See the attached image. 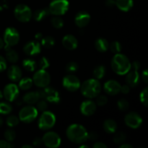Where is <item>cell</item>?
Returning <instances> with one entry per match:
<instances>
[{
	"label": "cell",
	"mask_w": 148,
	"mask_h": 148,
	"mask_svg": "<svg viewBox=\"0 0 148 148\" xmlns=\"http://www.w3.org/2000/svg\"><path fill=\"white\" fill-rule=\"evenodd\" d=\"M68 140L75 144L80 145L88 140V131L82 125L72 124L67 127L66 131Z\"/></svg>",
	"instance_id": "obj_1"
},
{
	"label": "cell",
	"mask_w": 148,
	"mask_h": 148,
	"mask_svg": "<svg viewBox=\"0 0 148 148\" xmlns=\"http://www.w3.org/2000/svg\"><path fill=\"white\" fill-rule=\"evenodd\" d=\"M112 70L118 75H125L131 69V62L126 55L116 53L111 62Z\"/></svg>",
	"instance_id": "obj_2"
},
{
	"label": "cell",
	"mask_w": 148,
	"mask_h": 148,
	"mask_svg": "<svg viewBox=\"0 0 148 148\" xmlns=\"http://www.w3.org/2000/svg\"><path fill=\"white\" fill-rule=\"evenodd\" d=\"M79 89L83 96L88 99H92L96 98L101 93V82L95 78L88 79L81 84Z\"/></svg>",
	"instance_id": "obj_3"
},
{
	"label": "cell",
	"mask_w": 148,
	"mask_h": 148,
	"mask_svg": "<svg viewBox=\"0 0 148 148\" xmlns=\"http://www.w3.org/2000/svg\"><path fill=\"white\" fill-rule=\"evenodd\" d=\"M20 36L18 30L12 27H8L5 29L3 40L4 42V49L6 51L15 46L20 41Z\"/></svg>",
	"instance_id": "obj_4"
},
{
	"label": "cell",
	"mask_w": 148,
	"mask_h": 148,
	"mask_svg": "<svg viewBox=\"0 0 148 148\" xmlns=\"http://www.w3.org/2000/svg\"><path fill=\"white\" fill-rule=\"evenodd\" d=\"M56 116L49 111H44L40 116L38 119V127L43 131H48L53 128L56 124Z\"/></svg>",
	"instance_id": "obj_5"
},
{
	"label": "cell",
	"mask_w": 148,
	"mask_h": 148,
	"mask_svg": "<svg viewBox=\"0 0 148 148\" xmlns=\"http://www.w3.org/2000/svg\"><path fill=\"white\" fill-rule=\"evenodd\" d=\"M40 99H44L51 103H58L60 101V95L57 90L52 87L47 86L41 90H38Z\"/></svg>",
	"instance_id": "obj_6"
},
{
	"label": "cell",
	"mask_w": 148,
	"mask_h": 148,
	"mask_svg": "<svg viewBox=\"0 0 148 148\" xmlns=\"http://www.w3.org/2000/svg\"><path fill=\"white\" fill-rule=\"evenodd\" d=\"M69 7L68 0H52L48 8L51 14L60 16L64 14L68 11Z\"/></svg>",
	"instance_id": "obj_7"
},
{
	"label": "cell",
	"mask_w": 148,
	"mask_h": 148,
	"mask_svg": "<svg viewBox=\"0 0 148 148\" xmlns=\"http://www.w3.org/2000/svg\"><path fill=\"white\" fill-rule=\"evenodd\" d=\"M38 111L33 105H28L23 107L19 112V119L25 124L31 123L37 118Z\"/></svg>",
	"instance_id": "obj_8"
},
{
	"label": "cell",
	"mask_w": 148,
	"mask_h": 148,
	"mask_svg": "<svg viewBox=\"0 0 148 148\" xmlns=\"http://www.w3.org/2000/svg\"><path fill=\"white\" fill-rule=\"evenodd\" d=\"M31 10L27 5L24 4H17L14 10V15L18 21L21 23H27L32 18Z\"/></svg>",
	"instance_id": "obj_9"
},
{
	"label": "cell",
	"mask_w": 148,
	"mask_h": 148,
	"mask_svg": "<svg viewBox=\"0 0 148 148\" xmlns=\"http://www.w3.org/2000/svg\"><path fill=\"white\" fill-rule=\"evenodd\" d=\"M32 79L36 86L40 88H44L49 86L50 84L51 75L46 69H40L35 72Z\"/></svg>",
	"instance_id": "obj_10"
},
{
	"label": "cell",
	"mask_w": 148,
	"mask_h": 148,
	"mask_svg": "<svg viewBox=\"0 0 148 148\" xmlns=\"http://www.w3.org/2000/svg\"><path fill=\"white\" fill-rule=\"evenodd\" d=\"M43 143L49 148H57L61 145L62 140L59 134L55 132L49 131L44 134L42 137Z\"/></svg>",
	"instance_id": "obj_11"
},
{
	"label": "cell",
	"mask_w": 148,
	"mask_h": 148,
	"mask_svg": "<svg viewBox=\"0 0 148 148\" xmlns=\"http://www.w3.org/2000/svg\"><path fill=\"white\" fill-rule=\"evenodd\" d=\"M63 87L69 92H75L80 88V81L79 78L73 74H68L64 77L62 80Z\"/></svg>",
	"instance_id": "obj_12"
},
{
	"label": "cell",
	"mask_w": 148,
	"mask_h": 148,
	"mask_svg": "<svg viewBox=\"0 0 148 148\" xmlns=\"http://www.w3.org/2000/svg\"><path fill=\"white\" fill-rule=\"evenodd\" d=\"M124 122L128 127L135 130L141 126L143 123V118L138 113L132 111L125 116Z\"/></svg>",
	"instance_id": "obj_13"
},
{
	"label": "cell",
	"mask_w": 148,
	"mask_h": 148,
	"mask_svg": "<svg viewBox=\"0 0 148 148\" xmlns=\"http://www.w3.org/2000/svg\"><path fill=\"white\" fill-rule=\"evenodd\" d=\"M3 97L8 102H13L19 95V88L14 83H10L5 85L3 90Z\"/></svg>",
	"instance_id": "obj_14"
},
{
	"label": "cell",
	"mask_w": 148,
	"mask_h": 148,
	"mask_svg": "<svg viewBox=\"0 0 148 148\" xmlns=\"http://www.w3.org/2000/svg\"><path fill=\"white\" fill-rule=\"evenodd\" d=\"M80 112L85 116H90L93 115L97 109V104L91 99L84 101L80 105Z\"/></svg>",
	"instance_id": "obj_15"
},
{
	"label": "cell",
	"mask_w": 148,
	"mask_h": 148,
	"mask_svg": "<svg viewBox=\"0 0 148 148\" xmlns=\"http://www.w3.org/2000/svg\"><path fill=\"white\" fill-rule=\"evenodd\" d=\"M41 51V44L37 40H30L23 46V51L27 56H36Z\"/></svg>",
	"instance_id": "obj_16"
},
{
	"label": "cell",
	"mask_w": 148,
	"mask_h": 148,
	"mask_svg": "<svg viewBox=\"0 0 148 148\" xmlns=\"http://www.w3.org/2000/svg\"><path fill=\"white\" fill-rule=\"evenodd\" d=\"M103 90L106 93L109 95H118L121 91V85L116 80L110 79L105 82L103 85Z\"/></svg>",
	"instance_id": "obj_17"
},
{
	"label": "cell",
	"mask_w": 148,
	"mask_h": 148,
	"mask_svg": "<svg viewBox=\"0 0 148 148\" xmlns=\"http://www.w3.org/2000/svg\"><path fill=\"white\" fill-rule=\"evenodd\" d=\"M90 15L86 11H80L77 13L75 17V23L77 27H84L89 24Z\"/></svg>",
	"instance_id": "obj_18"
},
{
	"label": "cell",
	"mask_w": 148,
	"mask_h": 148,
	"mask_svg": "<svg viewBox=\"0 0 148 148\" xmlns=\"http://www.w3.org/2000/svg\"><path fill=\"white\" fill-rule=\"evenodd\" d=\"M7 77L12 82H17L22 78V70L18 66L13 64L7 69Z\"/></svg>",
	"instance_id": "obj_19"
},
{
	"label": "cell",
	"mask_w": 148,
	"mask_h": 148,
	"mask_svg": "<svg viewBox=\"0 0 148 148\" xmlns=\"http://www.w3.org/2000/svg\"><path fill=\"white\" fill-rule=\"evenodd\" d=\"M62 45L66 49L69 51L75 50L78 46V40L73 35H66L62 38Z\"/></svg>",
	"instance_id": "obj_20"
},
{
	"label": "cell",
	"mask_w": 148,
	"mask_h": 148,
	"mask_svg": "<svg viewBox=\"0 0 148 148\" xmlns=\"http://www.w3.org/2000/svg\"><path fill=\"white\" fill-rule=\"evenodd\" d=\"M126 83L128 85L130 88H134L137 86L140 82V75L138 71L132 70L130 69L127 74H126Z\"/></svg>",
	"instance_id": "obj_21"
},
{
	"label": "cell",
	"mask_w": 148,
	"mask_h": 148,
	"mask_svg": "<svg viewBox=\"0 0 148 148\" xmlns=\"http://www.w3.org/2000/svg\"><path fill=\"white\" fill-rule=\"evenodd\" d=\"M40 99V96L38 91H31L24 95L23 97V101L27 105H34Z\"/></svg>",
	"instance_id": "obj_22"
},
{
	"label": "cell",
	"mask_w": 148,
	"mask_h": 148,
	"mask_svg": "<svg viewBox=\"0 0 148 148\" xmlns=\"http://www.w3.org/2000/svg\"><path fill=\"white\" fill-rule=\"evenodd\" d=\"M50 14L49 8H40L36 10L32 14V17L36 22H40L44 20L46 17Z\"/></svg>",
	"instance_id": "obj_23"
},
{
	"label": "cell",
	"mask_w": 148,
	"mask_h": 148,
	"mask_svg": "<svg viewBox=\"0 0 148 148\" xmlns=\"http://www.w3.org/2000/svg\"><path fill=\"white\" fill-rule=\"evenodd\" d=\"M116 6L122 12H129L134 5L133 0H115Z\"/></svg>",
	"instance_id": "obj_24"
},
{
	"label": "cell",
	"mask_w": 148,
	"mask_h": 148,
	"mask_svg": "<svg viewBox=\"0 0 148 148\" xmlns=\"http://www.w3.org/2000/svg\"><path fill=\"white\" fill-rule=\"evenodd\" d=\"M95 47L98 51L103 53L108 49L109 43H108V40L104 38H98L95 41Z\"/></svg>",
	"instance_id": "obj_25"
},
{
	"label": "cell",
	"mask_w": 148,
	"mask_h": 148,
	"mask_svg": "<svg viewBox=\"0 0 148 148\" xmlns=\"http://www.w3.org/2000/svg\"><path fill=\"white\" fill-rule=\"evenodd\" d=\"M103 127L104 131L108 134H113V133L116 132L117 127H118L116 122L111 119H108L105 120Z\"/></svg>",
	"instance_id": "obj_26"
},
{
	"label": "cell",
	"mask_w": 148,
	"mask_h": 148,
	"mask_svg": "<svg viewBox=\"0 0 148 148\" xmlns=\"http://www.w3.org/2000/svg\"><path fill=\"white\" fill-rule=\"evenodd\" d=\"M18 88L22 90H28L33 86V79L30 77H23L21 78L18 81Z\"/></svg>",
	"instance_id": "obj_27"
},
{
	"label": "cell",
	"mask_w": 148,
	"mask_h": 148,
	"mask_svg": "<svg viewBox=\"0 0 148 148\" xmlns=\"http://www.w3.org/2000/svg\"><path fill=\"white\" fill-rule=\"evenodd\" d=\"M6 60L12 64H15L19 60V55L17 51L13 49H8L6 51Z\"/></svg>",
	"instance_id": "obj_28"
},
{
	"label": "cell",
	"mask_w": 148,
	"mask_h": 148,
	"mask_svg": "<svg viewBox=\"0 0 148 148\" xmlns=\"http://www.w3.org/2000/svg\"><path fill=\"white\" fill-rule=\"evenodd\" d=\"M37 63L32 59H25L23 61V66L28 72H34L37 68Z\"/></svg>",
	"instance_id": "obj_29"
},
{
	"label": "cell",
	"mask_w": 148,
	"mask_h": 148,
	"mask_svg": "<svg viewBox=\"0 0 148 148\" xmlns=\"http://www.w3.org/2000/svg\"><path fill=\"white\" fill-rule=\"evenodd\" d=\"M106 74V68L103 65H98L94 68L92 71V75H93L94 78L97 79H102Z\"/></svg>",
	"instance_id": "obj_30"
},
{
	"label": "cell",
	"mask_w": 148,
	"mask_h": 148,
	"mask_svg": "<svg viewBox=\"0 0 148 148\" xmlns=\"http://www.w3.org/2000/svg\"><path fill=\"white\" fill-rule=\"evenodd\" d=\"M12 111V106L8 101L0 102V114L8 115Z\"/></svg>",
	"instance_id": "obj_31"
},
{
	"label": "cell",
	"mask_w": 148,
	"mask_h": 148,
	"mask_svg": "<svg viewBox=\"0 0 148 148\" xmlns=\"http://www.w3.org/2000/svg\"><path fill=\"white\" fill-rule=\"evenodd\" d=\"M41 46L46 49H51L55 45V39L52 36H45L41 39Z\"/></svg>",
	"instance_id": "obj_32"
},
{
	"label": "cell",
	"mask_w": 148,
	"mask_h": 148,
	"mask_svg": "<svg viewBox=\"0 0 148 148\" xmlns=\"http://www.w3.org/2000/svg\"><path fill=\"white\" fill-rule=\"evenodd\" d=\"M51 23L52 26L56 29H61L64 26V20L60 16H53L51 19Z\"/></svg>",
	"instance_id": "obj_33"
},
{
	"label": "cell",
	"mask_w": 148,
	"mask_h": 148,
	"mask_svg": "<svg viewBox=\"0 0 148 148\" xmlns=\"http://www.w3.org/2000/svg\"><path fill=\"white\" fill-rule=\"evenodd\" d=\"M20 122V119H19L18 116H16L14 115H10L6 119V124L10 128L16 127L19 124Z\"/></svg>",
	"instance_id": "obj_34"
},
{
	"label": "cell",
	"mask_w": 148,
	"mask_h": 148,
	"mask_svg": "<svg viewBox=\"0 0 148 148\" xmlns=\"http://www.w3.org/2000/svg\"><path fill=\"white\" fill-rule=\"evenodd\" d=\"M126 140H127V135H126L125 133L121 132H117L116 134L114 135V139H113L114 143L117 145H121L122 144V143H125Z\"/></svg>",
	"instance_id": "obj_35"
},
{
	"label": "cell",
	"mask_w": 148,
	"mask_h": 148,
	"mask_svg": "<svg viewBox=\"0 0 148 148\" xmlns=\"http://www.w3.org/2000/svg\"><path fill=\"white\" fill-rule=\"evenodd\" d=\"M4 137L5 140L9 143H12L14 141L16 138V132L12 129H8L6 130L4 133Z\"/></svg>",
	"instance_id": "obj_36"
},
{
	"label": "cell",
	"mask_w": 148,
	"mask_h": 148,
	"mask_svg": "<svg viewBox=\"0 0 148 148\" xmlns=\"http://www.w3.org/2000/svg\"><path fill=\"white\" fill-rule=\"evenodd\" d=\"M117 106L118 108L121 111H126L129 109L130 108V103H129L128 101L124 98H121V99L119 100L117 102Z\"/></svg>",
	"instance_id": "obj_37"
},
{
	"label": "cell",
	"mask_w": 148,
	"mask_h": 148,
	"mask_svg": "<svg viewBox=\"0 0 148 148\" xmlns=\"http://www.w3.org/2000/svg\"><path fill=\"white\" fill-rule=\"evenodd\" d=\"M111 51L114 53H120L121 51V49H122V47H121V45L119 42L118 41H114L109 45V48Z\"/></svg>",
	"instance_id": "obj_38"
},
{
	"label": "cell",
	"mask_w": 148,
	"mask_h": 148,
	"mask_svg": "<svg viewBox=\"0 0 148 148\" xmlns=\"http://www.w3.org/2000/svg\"><path fill=\"white\" fill-rule=\"evenodd\" d=\"M79 66H78V64L75 62H69V63H67V64L66 65V71L69 74H72L74 72H76L77 71Z\"/></svg>",
	"instance_id": "obj_39"
},
{
	"label": "cell",
	"mask_w": 148,
	"mask_h": 148,
	"mask_svg": "<svg viewBox=\"0 0 148 148\" xmlns=\"http://www.w3.org/2000/svg\"><path fill=\"white\" fill-rule=\"evenodd\" d=\"M147 90H148V88L146 87L143 90L141 91L140 94V102L143 104L145 107H147Z\"/></svg>",
	"instance_id": "obj_40"
},
{
	"label": "cell",
	"mask_w": 148,
	"mask_h": 148,
	"mask_svg": "<svg viewBox=\"0 0 148 148\" xmlns=\"http://www.w3.org/2000/svg\"><path fill=\"white\" fill-rule=\"evenodd\" d=\"M36 107L38 111H44L47 109L48 103L47 101H45L44 99H39L38 101L36 103Z\"/></svg>",
	"instance_id": "obj_41"
},
{
	"label": "cell",
	"mask_w": 148,
	"mask_h": 148,
	"mask_svg": "<svg viewBox=\"0 0 148 148\" xmlns=\"http://www.w3.org/2000/svg\"><path fill=\"white\" fill-rule=\"evenodd\" d=\"M38 65L39 68L41 69H46L49 66H50V63H49V59L46 57H41L39 60L38 63L37 64Z\"/></svg>",
	"instance_id": "obj_42"
},
{
	"label": "cell",
	"mask_w": 148,
	"mask_h": 148,
	"mask_svg": "<svg viewBox=\"0 0 148 148\" xmlns=\"http://www.w3.org/2000/svg\"><path fill=\"white\" fill-rule=\"evenodd\" d=\"M108 103V98L105 95H98L96 97V104L100 106H103Z\"/></svg>",
	"instance_id": "obj_43"
},
{
	"label": "cell",
	"mask_w": 148,
	"mask_h": 148,
	"mask_svg": "<svg viewBox=\"0 0 148 148\" xmlns=\"http://www.w3.org/2000/svg\"><path fill=\"white\" fill-rule=\"evenodd\" d=\"M7 60L4 56L0 55V72H2L7 69Z\"/></svg>",
	"instance_id": "obj_44"
},
{
	"label": "cell",
	"mask_w": 148,
	"mask_h": 148,
	"mask_svg": "<svg viewBox=\"0 0 148 148\" xmlns=\"http://www.w3.org/2000/svg\"><path fill=\"white\" fill-rule=\"evenodd\" d=\"M98 138V133L95 132H88V140H91V141H95Z\"/></svg>",
	"instance_id": "obj_45"
},
{
	"label": "cell",
	"mask_w": 148,
	"mask_h": 148,
	"mask_svg": "<svg viewBox=\"0 0 148 148\" xmlns=\"http://www.w3.org/2000/svg\"><path fill=\"white\" fill-rule=\"evenodd\" d=\"M13 147V145L11 143H9L7 140H0V148H11Z\"/></svg>",
	"instance_id": "obj_46"
},
{
	"label": "cell",
	"mask_w": 148,
	"mask_h": 148,
	"mask_svg": "<svg viewBox=\"0 0 148 148\" xmlns=\"http://www.w3.org/2000/svg\"><path fill=\"white\" fill-rule=\"evenodd\" d=\"M140 66H141V64H140L138 61H134L131 64V69H133V70L138 71L140 69Z\"/></svg>",
	"instance_id": "obj_47"
},
{
	"label": "cell",
	"mask_w": 148,
	"mask_h": 148,
	"mask_svg": "<svg viewBox=\"0 0 148 148\" xmlns=\"http://www.w3.org/2000/svg\"><path fill=\"white\" fill-rule=\"evenodd\" d=\"M130 91V87L128 85H124L121 86V91H120V92H122L123 94H127L129 93Z\"/></svg>",
	"instance_id": "obj_48"
},
{
	"label": "cell",
	"mask_w": 148,
	"mask_h": 148,
	"mask_svg": "<svg viewBox=\"0 0 148 148\" xmlns=\"http://www.w3.org/2000/svg\"><path fill=\"white\" fill-rule=\"evenodd\" d=\"M142 79L143 81L145 84H147L148 82V72L147 69H145L143 71V73H142Z\"/></svg>",
	"instance_id": "obj_49"
},
{
	"label": "cell",
	"mask_w": 148,
	"mask_h": 148,
	"mask_svg": "<svg viewBox=\"0 0 148 148\" xmlns=\"http://www.w3.org/2000/svg\"><path fill=\"white\" fill-rule=\"evenodd\" d=\"M92 147L93 148H107V145L104 144L103 143H101V142H96V143H94Z\"/></svg>",
	"instance_id": "obj_50"
},
{
	"label": "cell",
	"mask_w": 148,
	"mask_h": 148,
	"mask_svg": "<svg viewBox=\"0 0 148 148\" xmlns=\"http://www.w3.org/2000/svg\"><path fill=\"white\" fill-rule=\"evenodd\" d=\"M42 143H43V140H42V138H40V137H36L33 141V145L36 147L40 146Z\"/></svg>",
	"instance_id": "obj_51"
},
{
	"label": "cell",
	"mask_w": 148,
	"mask_h": 148,
	"mask_svg": "<svg viewBox=\"0 0 148 148\" xmlns=\"http://www.w3.org/2000/svg\"><path fill=\"white\" fill-rule=\"evenodd\" d=\"M105 4L108 7H113L116 6V1L115 0H106Z\"/></svg>",
	"instance_id": "obj_52"
},
{
	"label": "cell",
	"mask_w": 148,
	"mask_h": 148,
	"mask_svg": "<svg viewBox=\"0 0 148 148\" xmlns=\"http://www.w3.org/2000/svg\"><path fill=\"white\" fill-rule=\"evenodd\" d=\"M43 34L40 33H37L36 35H35V38H36V40H37V41L41 40V39L43 38Z\"/></svg>",
	"instance_id": "obj_53"
},
{
	"label": "cell",
	"mask_w": 148,
	"mask_h": 148,
	"mask_svg": "<svg viewBox=\"0 0 148 148\" xmlns=\"http://www.w3.org/2000/svg\"><path fill=\"white\" fill-rule=\"evenodd\" d=\"M120 148H133V146L131 145L130 144H127V143H122V144L119 145Z\"/></svg>",
	"instance_id": "obj_54"
},
{
	"label": "cell",
	"mask_w": 148,
	"mask_h": 148,
	"mask_svg": "<svg viewBox=\"0 0 148 148\" xmlns=\"http://www.w3.org/2000/svg\"><path fill=\"white\" fill-rule=\"evenodd\" d=\"M4 47V40H3L2 38H0V50H1V49H2Z\"/></svg>",
	"instance_id": "obj_55"
},
{
	"label": "cell",
	"mask_w": 148,
	"mask_h": 148,
	"mask_svg": "<svg viewBox=\"0 0 148 148\" xmlns=\"http://www.w3.org/2000/svg\"><path fill=\"white\" fill-rule=\"evenodd\" d=\"M23 148H33V146L29 145H24L22 146Z\"/></svg>",
	"instance_id": "obj_56"
},
{
	"label": "cell",
	"mask_w": 148,
	"mask_h": 148,
	"mask_svg": "<svg viewBox=\"0 0 148 148\" xmlns=\"http://www.w3.org/2000/svg\"><path fill=\"white\" fill-rule=\"evenodd\" d=\"M79 147L80 148H88L89 147V146L88 145H84V143H82V144H80V145H79Z\"/></svg>",
	"instance_id": "obj_57"
},
{
	"label": "cell",
	"mask_w": 148,
	"mask_h": 148,
	"mask_svg": "<svg viewBox=\"0 0 148 148\" xmlns=\"http://www.w3.org/2000/svg\"><path fill=\"white\" fill-rule=\"evenodd\" d=\"M3 122H4V121H3L2 118H1V117L0 116V127H1V126L3 125Z\"/></svg>",
	"instance_id": "obj_58"
},
{
	"label": "cell",
	"mask_w": 148,
	"mask_h": 148,
	"mask_svg": "<svg viewBox=\"0 0 148 148\" xmlns=\"http://www.w3.org/2000/svg\"><path fill=\"white\" fill-rule=\"evenodd\" d=\"M2 98H3V92H2V91L0 90V101L2 99Z\"/></svg>",
	"instance_id": "obj_59"
},
{
	"label": "cell",
	"mask_w": 148,
	"mask_h": 148,
	"mask_svg": "<svg viewBox=\"0 0 148 148\" xmlns=\"http://www.w3.org/2000/svg\"><path fill=\"white\" fill-rule=\"evenodd\" d=\"M16 103H17V105H21V104H22V101H21V102H20V101H17V102H16Z\"/></svg>",
	"instance_id": "obj_60"
}]
</instances>
